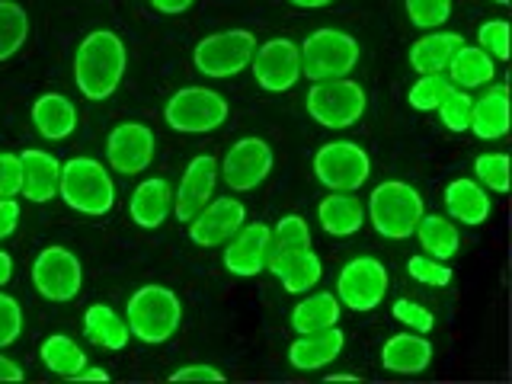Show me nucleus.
Segmentation results:
<instances>
[{
	"instance_id": "nucleus-17",
	"label": "nucleus",
	"mask_w": 512,
	"mask_h": 384,
	"mask_svg": "<svg viewBox=\"0 0 512 384\" xmlns=\"http://www.w3.org/2000/svg\"><path fill=\"white\" fill-rule=\"evenodd\" d=\"M269 240H272V228L263 221H253V224H244L228 244H224V269L231 272V276H260L266 269V260H269Z\"/></svg>"
},
{
	"instance_id": "nucleus-32",
	"label": "nucleus",
	"mask_w": 512,
	"mask_h": 384,
	"mask_svg": "<svg viewBox=\"0 0 512 384\" xmlns=\"http://www.w3.org/2000/svg\"><path fill=\"white\" fill-rule=\"evenodd\" d=\"M39 356L45 362L48 372H55L61 378H77L80 368L87 365V352L80 349L71 336H64V333H52L48 340L39 346Z\"/></svg>"
},
{
	"instance_id": "nucleus-48",
	"label": "nucleus",
	"mask_w": 512,
	"mask_h": 384,
	"mask_svg": "<svg viewBox=\"0 0 512 384\" xmlns=\"http://www.w3.org/2000/svg\"><path fill=\"white\" fill-rule=\"evenodd\" d=\"M13 279V256L7 250H0V288Z\"/></svg>"
},
{
	"instance_id": "nucleus-19",
	"label": "nucleus",
	"mask_w": 512,
	"mask_h": 384,
	"mask_svg": "<svg viewBox=\"0 0 512 384\" xmlns=\"http://www.w3.org/2000/svg\"><path fill=\"white\" fill-rule=\"evenodd\" d=\"M311 250V228L301 215H285L276 228H272V240H269V260L266 269L282 276V272L292 266L301 253Z\"/></svg>"
},
{
	"instance_id": "nucleus-13",
	"label": "nucleus",
	"mask_w": 512,
	"mask_h": 384,
	"mask_svg": "<svg viewBox=\"0 0 512 384\" xmlns=\"http://www.w3.org/2000/svg\"><path fill=\"white\" fill-rule=\"evenodd\" d=\"M250 71L269 93H285L301 80V48L292 39H269L253 52Z\"/></svg>"
},
{
	"instance_id": "nucleus-24",
	"label": "nucleus",
	"mask_w": 512,
	"mask_h": 384,
	"mask_svg": "<svg viewBox=\"0 0 512 384\" xmlns=\"http://www.w3.org/2000/svg\"><path fill=\"white\" fill-rule=\"evenodd\" d=\"M32 125L48 141H64L77 132V109L68 96L45 93L32 103Z\"/></svg>"
},
{
	"instance_id": "nucleus-51",
	"label": "nucleus",
	"mask_w": 512,
	"mask_h": 384,
	"mask_svg": "<svg viewBox=\"0 0 512 384\" xmlns=\"http://www.w3.org/2000/svg\"><path fill=\"white\" fill-rule=\"evenodd\" d=\"M324 381H327V384H333V381H359V375H346V372H330V375H324Z\"/></svg>"
},
{
	"instance_id": "nucleus-23",
	"label": "nucleus",
	"mask_w": 512,
	"mask_h": 384,
	"mask_svg": "<svg viewBox=\"0 0 512 384\" xmlns=\"http://www.w3.org/2000/svg\"><path fill=\"white\" fill-rule=\"evenodd\" d=\"M432 362V343L423 333H397L381 349V365L394 375H420Z\"/></svg>"
},
{
	"instance_id": "nucleus-36",
	"label": "nucleus",
	"mask_w": 512,
	"mask_h": 384,
	"mask_svg": "<svg viewBox=\"0 0 512 384\" xmlns=\"http://www.w3.org/2000/svg\"><path fill=\"white\" fill-rule=\"evenodd\" d=\"M474 176L487 192H509V154H480L474 160Z\"/></svg>"
},
{
	"instance_id": "nucleus-31",
	"label": "nucleus",
	"mask_w": 512,
	"mask_h": 384,
	"mask_svg": "<svg viewBox=\"0 0 512 384\" xmlns=\"http://www.w3.org/2000/svg\"><path fill=\"white\" fill-rule=\"evenodd\" d=\"M340 298L333 292H320V295H308L304 301L295 304L292 311V327L298 333H311V330H324V327H333L340 324Z\"/></svg>"
},
{
	"instance_id": "nucleus-4",
	"label": "nucleus",
	"mask_w": 512,
	"mask_h": 384,
	"mask_svg": "<svg viewBox=\"0 0 512 384\" xmlns=\"http://www.w3.org/2000/svg\"><path fill=\"white\" fill-rule=\"evenodd\" d=\"M423 212H426L423 196L404 180L381 183L372 189V196H368V221H372V228L388 240L413 237Z\"/></svg>"
},
{
	"instance_id": "nucleus-3",
	"label": "nucleus",
	"mask_w": 512,
	"mask_h": 384,
	"mask_svg": "<svg viewBox=\"0 0 512 384\" xmlns=\"http://www.w3.org/2000/svg\"><path fill=\"white\" fill-rule=\"evenodd\" d=\"M58 196L64 205L74 208L80 215L103 218L116 205V183H112L109 170L93 157H71L68 164H61Z\"/></svg>"
},
{
	"instance_id": "nucleus-38",
	"label": "nucleus",
	"mask_w": 512,
	"mask_h": 384,
	"mask_svg": "<svg viewBox=\"0 0 512 384\" xmlns=\"http://www.w3.org/2000/svg\"><path fill=\"white\" fill-rule=\"evenodd\" d=\"M407 13L416 29H439L452 16V0H407Z\"/></svg>"
},
{
	"instance_id": "nucleus-8",
	"label": "nucleus",
	"mask_w": 512,
	"mask_h": 384,
	"mask_svg": "<svg viewBox=\"0 0 512 384\" xmlns=\"http://www.w3.org/2000/svg\"><path fill=\"white\" fill-rule=\"evenodd\" d=\"M256 52V36L250 29H224L215 36H205L196 52H192V64L205 77H234L244 68H250V58Z\"/></svg>"
},
{
	"instance_id": "nucleus-28",
	"label": "nucleus",
	"mask_w": 512,
	"mask_h": 384,
	"mask_svg": "<svg viewBox=\"0 0 512 384\" xmlns=\"http://www.w3.org/2000/svg\"><path fill=\"white\" fill-rule=\"evenodd\" d=\"M461 45L464 39L458 32H429L410 45V68L416 74H442Z\"/></svg>"
},
{
	"instance_id": "nucleus-47",
	"label": "nucleus",
	"mask_w": 512,
	"mask_h": 384,
	"mask_svg": "<svg viewBox=\"0 0 512 384\" xmlns=\"http://www.w3.org/2000/svg\"><path fill=\"white\" fill-rule=\"evenodd\" d=\"M23 368L16 365L13 359H7L4 352H0V381H23Z\"/></svg>"
},
{
	"instance_id": "nucleus-33",
	"label": "nucleus",
	"mask_w": 512,
	"mask_h": 384,
	"mask_svg": "<svg viewBox=\"0 0 512 384\" xmlns=\"http://www.w3.org/2000/svg\"><path fill=\"white\" fill-rule=\"evenodd\" d=\"M29 39V13L16 0H0V61L13 58Z\"/></svg>"
},
{
	"instance_id": "nucleus-6",
	"label": "nucleus",
	"mask_w": 512,
	"mask_h": 384,
	"mask_svg": "<svg viewBox=\"0 0 512 384\" xmlns=\"http://www.w3.org/2000/svg\"><path fill=\"white\" fill-rule=\"evenodd\" d=\"M368 96L349 77L320 80L308 90V116L324 128H349L365 116Z\"/></svg>"
},
{
	"instance_id": "nucleus-18",
	"label": "nucleus",
	"mask_w": 512,
	"mask_h": 384,
	"mask_svg": "<svg viewBox=\"0 0 512 384\" xmlns=\"http://www.w3.org/2000/svg\"><path fill=\"white\" fill-rule=\"evenodd\" d=\"M346 346V333L340 327H324V330H311V333H298V340L288 346V362H292L298 372H317V368L330 365Z\"/></svg>"
},
{
	"instance_id": "nucleus-5",
	"label": "nucleus",
	"mask_w": 512,
	"mask_h": 384,
	"mask_svg": "<svg viewBox=\"0 0 512 384\" xmlns=\"http://www.w3.org/2000/svg\"><path fill=\"white\" fill-rule=\"evenodd\" d=\"M298 48H301V74L311 84L349 77L352 68L359 64V42L343 29H317Z\"/></svg>"
},
{
	"instance_id": "nucleus-42",
	"label": "nucleus",
	"mask_w": 512,
	"mask_h": 384,
	"mask_svg": "<svg viewBox=\"0 0 512 384\" xmlns=\"http://www.w3.org/2000/svg\"><path fill=\"white\" fill-rule=\"evenodd\" d=\"M394 320H400L404 327H410L413 333H429L432 327H436V317H432L429 308H423L420 301H410V298H400L394 301Z\"/></svg>"
},
{
	"instance_id": "nucleus-22",
	"label": "nucleus",
	"mask_w": 512,
	"mask_h": 384,
	"mask_svg": "<svg viewBox=\"0 0 512 384\" xmlns=\"http://www.w3.org/2000/svg\"><path fill=\"white\" fill-rule=\"evenodd\" d=\"M468 128L480 141H500L509 135V90L503 84H487L484 96L474 100Z\"/></svg>"
},
{
	"instance_id": "nucleus-40",
	"label": "nucleus",
	"mask_w": 512,
	"mask_h": 384,
	"mask_svg": "<svg viewBox=\"0 0 512 384\" xmlns=\"http://www.w3.org/2000/svg\"><path fill=\"white\" fill-rule=\"evenodd\" d=\"M477 42L493 61H509V23L506 20H487L477 29Z\"/></svg>"
},
{
	"instance_id": "nucleus-2",
	"label": "nucleus",
	"mask_w": 512,
	"mask_h": 384,
	"mask_svg": "<svg viewBox=\"0 0 512 384\" xmlns=\"http://www.w3.org/2000/svg\"><path fill=\"white\" fill-rule=\"evenodd\" d=\"M125 324L135 340L148 346H160L173 340V333L183 324L180 295L170 292L167 285H141L138 292L128 298Z\"/></svg>"
},
{
	"instance_id": "nucleus-43",
	"label": "nucleus",
	"mask_w": 512,
	"mask_h": 384,
	"mask_svg": "<svg viewBox=\"0 0 512 384\" xmlns=\"http://www.w3.org/2000/svg\"><path fill=\"white\" fill-rule=\"evenodd\" d=\"M23 189V164L20 154L0 151V196L4 199H16Z\"/></svg>"
},
{
	"instance_id": "nucleus-21",
	"label": "nucleus",
	"mask_w": 512,
	"mask_h": 384,
	"mask_svg": "<svg viewBox=\"0 0 512 384\" xmlns=\"http://www.w3.org/2000/svg\"><path fill=\"white\" fill-rule=\"evenodd\" d=\"M23 164V189L20 196H26L29 202H52V196H58V180H61V164L39 148H26L20 154Z\"/></svg>"
},
{
	"instance_id": "nucleus-26",
	"label": "nucleus",
	"mask_w": 512,
	"mask_h": 384,
	"mask_svg": "<svg viewBox=\"0 0 512 384\" xmlns=\"http://www.w3.org/2000/svg\"><path fill=\"white\" fill-rule=\"evenodd\" d=\"M317 218H320V228L330 237H352V234H359V228L365 224V208L356 196H349V192H330L327 199H320Z\"/></svg>"
},
{
	"instance_id": "nucleus-25",
	"label": "nucleus",
	"mask_w": 512,
	"mask_h": 384,
	"mask_svg": "<svg viewBox=\"0 0 512 384\" xmlns=\"http://www.w3.org/2000/svg\"><path fill=\"white\" fill-rule=\"evenodd\" d=\"M445 208H448V215H452L455 221L471 224V228L484 224L490 218V212H493L487 189L480 186L477 180H464V176L445 186Z\"/></svg>"
},
{
	"instance_id": "nucleus-11",
	"label": "nucleus",
	"mask_w": 512,
	"mask_h": 384,
	"mask_svg": "<svg viewBox=\"0 0 512 384\" xmlns=\"http://www.w3.org/2000/svg\"><path fill=\"white\" fill-rule=\"evenodd\" d=\"M388 269L378 263L375 256H359L343 266L340 279H336V298L346 304L349 311H375L388 295Z\"/></svg>"
},
{
	"instance_id": "nucleus-27",
	"label": "nucleus",
	"mask_w": 512,
	"mask_h": 384,
	"mask_svg": "<svg viewBox=\"0 0 512 384\" xmlns=\"http://www.w3.org/2000/svg\"><path fill=\"white\" fill-rule=\"evenodd\" d=\"M448 80L452 87L461 90H474V87H487L496 77V61L484 52L480 45H461L458 52L448 61Z\"/></svg>"
},
{
	"instance_id": "nucleus-15",
	"label": "nucleus",
	"mask_w": 512,
	"mask_h": 384,
	"mask_svg": "<svg viewBox=\"0 0 512 384\" xmlns=\"http://www.w3.org/2000/svg\"><path fill=\"white\" fill-rule=\"evenodd\" d=\"M247 224V208L240 199H231V196H221V199H212L202 212L189 221V237L192 244L199 247H221L228 244V240L244 228Z\"/></svg>"
},
{
	"instance_id": "nucleus-1",
	"label": "nucleus",
	"mask_w": 512,
	"mask_h": 384,
	"mask_svg": "<svg viewBox=\"0 0 512 384\" xmlns=\"http://www.w3.org/2000/svg\"><path fill=\"white\" fill-rule=\"evenodd\" d=\"M128 68L125 42L112 29H93L74 55V80L87 100H109L119 90Z\"/></svg>"
},
{
	"instance_id": "nucleus-20",
	"label": "nucleus",
	"mask_w": 512,
	"mask_h": 384,
	"mask_svg": "<svg viewBox=\"0 0 512 384\" xmlns=\"http://www.w3.org/2000/svg\"><path fill=\"white\" fill-rule=\"evenodd\" d=\"M173 212V186L164 176H151V180L138 183L132 192V202H128V215L138 224V228H160Z\"/></svg>"
},
{
	"instance_id": "nucleus-16",
	"label": "nucleus",
	"mask_w": 512,
	"mask_h": 384,
	"mask_svg": "<svg viewBox=\"0 0 512 384\" xmlns=\"http://www.w3.org/2000/svg\"><path fill=\"white\" fill-rule=\"evenodd\" d=\"M215 186H218V160L212 154L192 157L180 180V189L173 192V215L180 221H192L212 202Z\"/></svg>"
},
{
	"instance_id": "nucleus-45",
	"label": "nucleus",
	"mask_w": 512,
	"mask_h": 384,
	"mask_svg": "<svg viewBox=\"0 0 512 384\" xmlns=\"http://www.w3.org/2000/svg\"><path fill=\"white\" fill-rule=\"evenodd\" d=\"M20 224V202L0 196V240H7Z\"/></svg>"
},
{
	"instance_id": "nucleus-49",
	"label": "nucleus",
	"mask_w": 512,
	"mask_h": 384,
	"mask_svg": "<svg viewBox=\"0 0 512 384\" xmlns=\"http://www.w3.org/2000/svg\"><path fill=\"white\" fill-rule=\"evenodd\" d=\"M77 381H109V372H103V368H80L77 372Z\"/></svg>"
},
{
	"instance_id": "nucleus-10",
	"label": "nucleus",
	"mask_w": 512,
	"mask_h": 384,
	"mask_svg": "<svg viewBox=\"0 0 512 384\" xmlns=\"http://www.w3.org/2000/svg\"><path fill=\"white\" fill-rule=\"evenodd\" d=\"M32 285L45 301H71L84 285V266L68 247H45L32 263Z\"/></svg>"
},
{
	"instance_id": "nucleus-46",
	"label": "nucleus",
	"mask_w": 512,
	"mask_h": 384,
	"mask_svg": "<svg viewBox=\"0 0 512 384\" xmlns=\"http://www.w3.org/2000/svg\"><path fill=\"white\" fill-rule=\"evenodd\" d=\"M196 0H151V7L157 10V13H164V16H180V13H186Z\"/></svg>"
},
{
	"instance_id": "nucleus-39",
	"label": "nucleus",
	"mask_w": 512,
	"mask_h": 384,
	"mask_svg": "<svg viewBox=\"0 0 512 384\" xmlns=\"http://www.w3.org/2000/svg\"><path fill=\"white\" fill-rule=\"evenodd\" d=\"M407 272H410V279L432 285V288H445L452 282V269L445 266V260H432V256H410Z\"/></svg>"
},
{
	"instance_id": "nucleus-30",
	"label": "nucleus",
	"mask_w": 512,
	"mask_h": 384,
	"mask_svg": "<svg viewBox=\"0 0 512 384\" xmlns=\"http://www.w3.org/2000/svg\"><path fill=\"white\" fill-rule=\"evenodd\" d=\"M416 240L423 244L426 256H432V260H452V256L458 253L461 247V234L455 228L452 218H442V215H426L420 218V224H416Z\"/></svg>"
},
{
	"instance_id": "nucleus-34",
	"label": "nucleus",
	"mask_w": 512,
	"mask_h": 384,
	"mask_svg": "<svg viewBox=\"0 0 512 384\" xmlns=\"http://www.w3.org/2000/svg\"><path fill=\"white\" fill-rule=\"evenodd\" d=\"M320 276H324V263H320V256L314 250H308V253H301L298 260L288 266L279 279L285 285V292L304 295V292H311V288L320 282Z\"/></svg>"
},
{
	"instance_id": "nucleus-44",
	"label": "nucleus",
	"mask_w": 512,
	"mask_h": 384,
	"mask_svg": "<svg viewBox=\"0 0 512 384\" xmlns=\"http://www.w3.org/2000/svg\"><path fill=\"white\" fill-rule=\"evenodd\" d=\"M170 381H224V372L215 365H183L170 375Z\"/></svg>"
},
{
	"instance_id": "nucleus-35",
	"label": "nucleus",
	"mask_w": 512,
	"mask_h": 384,
	"mask_svg": "<svg viewBox=\"0 0 512 384\" xmlns=\"http://www.w3.org/2000/svg\"><path fill=\"white\" fill-rule=\"evenodd\" d=\"M448 90H452V80L445 77V71L442 74H420V80L410 87V106L420 109V112H436Z\"/></svg>"
},
{
	"instance_id": "nucleus-29",
	"label": "nucleus",
	"mask_w": 512,
	"mask_h": 384,
	"mask_svg": "<svg viewBox=\"0 0 512 384\" xmlns=\"http://www.w3.org/2000/svg\"><path fill=\"white\" fill-rule=\"evenodd\" d=\"M84 333L93 346L100 349H112L119 352L128 346V324L125 320L109 308V304H90L87 314H84Z\"/></svg>"
},
{
	"instance_id": "nucleus-7",
	"label": "nucleus",
	"mask_w": 512,
	"mask_h": 384,
	"mask_svg": "<svg viewBox=\"0 0 512 384\" xmlns=\"http://www.w3.org/2000/svg\"><path fill=\"white\" fill-rule=\"evenodd\" d=\"M231 116L228 100L215 90H205V87H186V90H176L167 109H164V119L173 132H183V135H205V132H215L218 125H224V119Z\"/></svg>"
},
{
	"instance_id": "nucleus-37",
	"label": "nucleus",
	"mask_w": 512,
	"mask_h": 384,
	"mask_svg": "<svg viewBox=\"0 0 512 384\" xmlns=\"http://www.w3.org/2000/svg\"><path fill=\"white\" fill-rule=\"evenodd\" d=\"M471 106L474 100L468 96V90H461V87H452L445 93V100L439 103V119L442 125L448 128V132H468V125H471Z\"/></svg>"
},
{
	"instance_id": "nucleus-50",
	"label": "nucleus",
	"mask_w": 512,
	"mask_h": 384,
	"mask_svg": "<svg viewBox=\"0 0 512 384\" xmlns=\"http://www.w3.org/2000/svg\"><path fill=\"white\" fill-rule=\"evenodd\" d=\"M292 7H301V10H320V7H330L333 0H288Z\"/></svg>"
},
{
	"instance_id": "nucleus-41",
	"label": "nucleus",
	"mask_w": 512,
	"mask_h": 384,
	"mask_svg": "<svg viewBox=\"0 0 512 384\" xmlns=\"http://www.w3.org/2000/svg\"><path fill=\"white\" fill-rule=\"evenodd\" d=\"M23 333V308L13 295L0 292V349L13 346Z\"/></svg>"
},
{
	"instance_id": "nucleus-9",
	"label": "nucleus",
	"mask_w": 512,
	"mask_h": 384,
	"mask_svg": "<svg viewBox=\"0 0 512 384\" xmlns=\"http://www.w3.org/2000/svg\"><path fill=\"white\" fill-rule=\"evenodd\" d=\"M372 160L356 141H330L314 154V176L330 192H356L368 183Z\"/></svg>"
},
{
	"instance_id": "nucleus-12",
	"label": "nucleus",
	"mask_w": 512,
	"mask_h": 384,
	"mask_svg": "<svg viewBox=\"0 0 512 384\" xmlns=\"http://www.w3.org/2000/svg\"><path fill=\"white\" fill-rule=\"evenodd\" d=\"M272 164H276V157H272V148L263 138H240L224 154L218 173L224 176L231 192H250L272 173Z\"/></svg>"
},
{
	"instance_id": "nucleus-52",
	"label": "nucleus",
	"mask_w": 512,
	"mask_h": 384,
	"mask_svg": "<svg viewBox=\"0 0 512 384\" xmlns=\"http://www.w3.org/2000/svg\"><path fill=\"white\" fill-rule=\"evenodd\" d=\"M493 4H500V7H506V4H509V0H493Z\"/></svg>"
},
{
	"instance_id": "nucleus-14",
	"label": "nucleus",
	"mask_w": 512,
	"mask_h": 384,
	"mask_svg": "<svg viewBox=\"0 0 512 384\" xmlns=\"http://www.w3.org/2000/svg\"><path fill=\"white\" fill-rule=\"evenodd\" d=\"M157 138L148 125L141 122H122L106 138V160L109 167L122 176H138L154 164Z\"/></svg>"
}]
</instances>
